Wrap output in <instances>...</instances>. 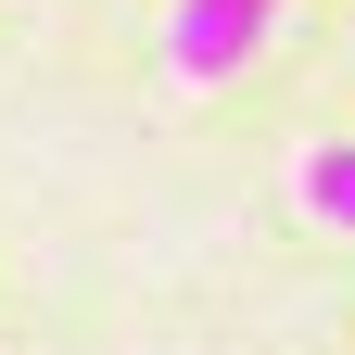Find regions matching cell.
<instances>
[{"instance_id": "1", "label": "cell", "mask_w": 355, "mask_h": 355, "mask_svg": "<svg viewBox=\"0 0 355 355\" xmlns=\"http://www.w3.org/2000/svg\"><path fill=\"white\" fill-rule=\"evenodd\" d=\"M266 13H279V0H178V26H165V64L191 76V89H216L229 64H254Z\"/></svg>"}, {"instance_id": "2", "label": "cell", "mask_w": 355, "mask_h": 355, "mask_svg": "<svg viewBox=\"0 0 355 355\" xmlns=\"http://www.w3.org/2000/svg\"><path fill=\"white\" fill-rule=\"evenodd\" d=\"M304 203H318L330 229H355V140H330V153H304Z\"/></svg>"}]
</instances>
